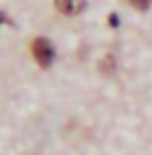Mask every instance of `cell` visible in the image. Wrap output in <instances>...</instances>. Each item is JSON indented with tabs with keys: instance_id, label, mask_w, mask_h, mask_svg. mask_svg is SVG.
<instances>
[{
	"instance_id": "6da1fadb",
	"label": "cell",
	"mask_w": 152,
	"mask_h": 155,
	"mask_svg": "<svg viewBox=\"0 0 152 155\" xmlns=\"http://www.w3.org/2000/svg\"><path fill=\"white\" fill-rule=\"evenodd\" d=\"M31 55H33V60H36L40 67H50L52 60H55V48H52V43L45 38V36H38L31 43Z\"/></svg>"
},
{
	"instance_id": "7a4b0ae2",
	"label": "cell",
	"mask_w": 152,
	"mask_h": 155,
	"mask_svg": "<svg viewBox=\"0 0 152 155\" xmlns=\"http://www.w3.org/2000/svg\"><path fill=\"white\" fill-rule=\"evenodd\" d=\"M88 0H55V7L59 15H67V17H74L78 12H83Z\"/></svg>"
},
{
	"instance_id": "3957f363",
	"label": "cell",
	"mask_w": 152,
	"mask_h": 155,
	"mask_svg": "<svg viewBox=\"0 0 152 155\" xmlns=\"http://www.w3.org/2000/svg\"><path fill=\"white\" fill-rule=\"evenodd\" d=\"M128 2H131V5L135 7V10H147L152 0H128Z\"/></svg>"
},
{
	"instance_id": "277c9868",
	"label": "cell",
	"mask_w": 152,
	"mask_h": 155,
	"mask_svg": "<svg viewBox=\"0 0 152 155\" xmlns=\"http://www.w3.org/2000/svg\"><path fill=\"white\" fill-rule=\"evenodd\" d=\"M114 62H116V60L112 58V55H107V58L102 60V69H105V72H109V69H112V64ZM114 67H116V64H114Z\"/></svg>"
},
{
	"instance_id": "5b68a950",
	"label": "cell",
	"mask_w": 152,
	"mask_h": 155,
	"mask_svg": "<svg viewBox=\"0 0 152 155\" xmlns=\"http://www.w3.org/2000/svg\"><path fill=\"white\" fill-rule=\"evenodd\" d=\"M109 26H119V17L116 15H109Z\"/></svg>"
}]
</instances>
